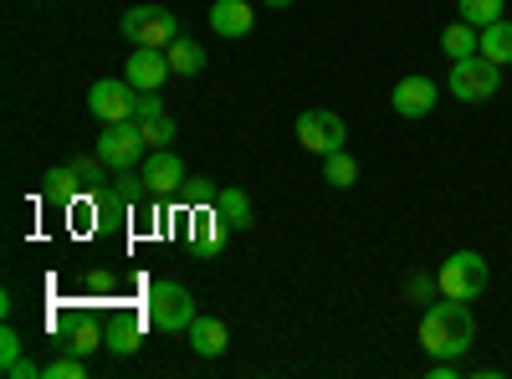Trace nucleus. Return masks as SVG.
<instances>
[{"mask_svg":"<svg viewBox=\"0 0 512 379\" xmlns=\"http://www.w3.org/2000/svg\"><path fill=\"white\" fill-rule=\"evenodd\" d=\"M420 344L431 359H461L466 349L477 344V313L472 303L461 298H446V303H431L420 318Z\"/></svg>","mask_w":512,"mask_h":379,"instance_id":"f257e3e1","label":"nucleus"},{"mask_svg":"<svg viewBox=\"0 0 512 379\" xmlns=\"http://www.w3.org/2000/svg\"><path fill=\"white\" fill-rule=\"evenodd\" d=\"M144 313H149V328H159V333H185L195 323V298H190V287L164 277V282H149Z\"/></svg>","mask_w":512,"mask_h":379,"instance_id":"f03ea898","label":"nucleus"},{"mask_svg":"<svg viewBox=\"0 0 512 379\" xmlns=\"http://www.w3.org/2000/svg\"><path fill=\"white\" fill-rule=\"evenodd\" d=\"M446 88H451V98H461V103H487V98L502 93V67L487 62L482 52L456 57V62H451V77H446Z\"/></svg>","mask_w":512,"mask_h":379,"instance_id":"7ed1b4c3","label":"nucleus"},{"mask_svg":"<svg viewBox=\"0 0 512 379\" xmlns=\"http://www.w3.org/2000/svg\"><path fill=\"white\" fill-rule=\"evenodd\" d=\"M118 31H123V41L128 47H169V41L180 36V21H175V11H164V6H128L123 16H118Z\"/></svg>","mask_w":512,"mask_h":379,"instance_id":"20e7f679","label":"nucleus"},{"mask_svg":"<svg viewBox=\"0 0 512 379\" xmlns=\"http://www.w3.org/2000/svg\"><path fill=\"white\" fill-rule=\"evenodd\" d=\"M144 149H149L144 123H139V118H123V123H103V134H98V149H93V154L118 175V170H134V164L144 159Z\"/></svg>","mask_w":512,"mask_h":379,"instance_id":"39448f33","label":"nucleus"},{"mask_svg":"<svg viewBox=\"0 0 512 379\" xmlns=\"http://www.w3.org/2000/svg\"><path fill=\"white\" fill-rule=\"evenodd\" d=\"M487 262H482V251H451V257L441 262V298H461V303H477L482 298V287H487Z\"/></svg>","mask_w":512,"mask_h":379,"instance_id":"423d86ee","label":"nucleus"},{"mask_svg":"<svg viewBox=\"0 0 512 379\" xmlns=\"http://www.w3.org/2000/svg\"><path fill=\"white\" fill-rule=\"evenodd\" d=\"M349 139V123L338 118L333 108H308V113H297V144H303L308 154H338Z\"/></svg>","mask_w":512,"mask_h":379,"instance_id":"0eeeda50","label":"nucleus"},{"mask_svg":"<svg viewBox=\"0 0 512 379\" xmlns=\"http://www.w3.org/2000/svg\"><path fill=\"white\" fill-rule=\"evenodd\" d=\"M134 103H139V88L128 77H103L88 88V108L98 123H123V118H134Z\"/></svg>","mask_w":512,"mask_h":379,"instance_id":"6e6552de","label":"nucleus"},{"mask_svg":"<svg viewBox=\"0 0 512 379\" xmlns=\"http://www.w3.org/2000/svg\"><path fill=\"white\" fill-rule=\"evenodd\" d=\"M390 103H395V113L400 118H425L436 103H441V88L425 72H410V77H400L395 82V93H390Z\"/></svg>","mask_w":512,"mask_h":379,"instance_id":"1a4fd4ad","label":"nucleus"},{"mask_svg":"<svg viewBox=\"0 0 512 379\" xmlns=\"http://www.w3.org/2000/svg\"><path fill=\"white\" fill-rule=\"evenodd\" d=\"M139 175H144V185L154 190V200H159V195H180V185L190 180V175H185V159H180L175 149H149V159H144Z\"/></svg>","mask_w":512,"mask_h":379,"instance_id":"9d476101","label":"nucleus"},{"mask_svg":"<svg viewBox=\"0 0 512 379\" xmlns=\"http://www.w3.org/2000/svg\"><path fill=\"white\" fill-rule=\"evenodd\" d=\"M123 77L134 82L139 93H159L169 77H175V67H169V57L159 52V47H134V57H128V67H123Z\"/></svg>","mask_w":512,"mask_h":379,"instance_id":"9b49d317","label":"nucleus"},{"mask_svg":"<svg viewBox=\"0 0 512 379\" xmlns=\"http://www.w3.org/2000/svg\"><path fill=\"white\" fill-rule=\"evenodd\" d=\"M226 221L216 216V205H195L190 210V251L195 257H216V251L226 246Z\"/></svg>","mask_w":512,"mask_h":379,"instance_id":"f8f14e48","label":"nucleus"},{"mask_svg":"<svg viewBox=\"0 0 512 379\" xmlns=\"http://www.w3.org/2000/svg\"><path fill=\"white\" fill-rule=\"evenodd\" d=\"M205 16H210V31H216V36H226V41H236V36H251V26H256L251 0H216V6H210Z\"/></svg>","mask_w":512,"mask_h":379,"instance_id":"ddd939ff","label":"nucleus"},{"mask_svg":"<svg viewBox=\"0 0 512 379\" xmlns=\"http://www.w3.org/2000/svg\"><path fill=\"white\" fill-rule=\"evenodd\" d=\"M144 328H149V313H144V318H123V313H118L113 323H103V349H108V354H118V359L139 354Z\"/></svg>","mask_w":512,"mask_h":379,"instance_id":"4468645a","label":"nucleus"},{"mask_svg":"<svg viewBox=\"0 0 512 379\" xmlns=\"http://www.w3.org/2000/svg\"><path fill=\"white\" fill-rule=\"evenodd\" d=\"M185 339H190V349H195L200 359H221V354H226V344H231V333H226V323H221V318L195 313V323L185 328Z\"/></svg>","mask_w":512,"mask_h":379,"instance_id":"2eb2a0df","label":"nucleus"},{"mask_svg":"<svg viewBox=\"0 0 512 379\" xmlns=\"http://www.w3.org/2000/svg\"><path fill=\"white\" fill-rule=\"evenodd\" d=\"M41 195H47L52 205H82V200H88V190H82V180H77V170H72V164H57V170H47V175H41Z\"/></svg>","mask_w":512,"mask_h":379,"instance_id":"dca6fc26","label":"nucleus"},{"mask_svg":"<svg viewBox=\"0 0 512 379\" xmlns=\"http://www.w3.org/2000/svg\"><path fill=\"white\" fill-rule=\"evenodd\" d=\"M134 205H139V200L113 180V185H103V190L93 195V216H98L103 226H118V221H128V210H134Z\"/></svg>","mask_w":512,"mask_h":379,"instance_id":"f3484780","label":"nucleus"},{"mask_svg":"<svg viewBox=\"0 0 512 379\" xmlns=\"http://www.w3.org/2000/svg\"><path fill=\"white\" fill-rule=\"evenodd\" d=\"M441 52H446L451 62H456V57H472V52H482V31H477L472 21H461V16H456V21L441 31Z\"/></svg>","mask_w":512,"mask_h":379,"instance_id":"a211bd4d","label":"nucleus"},{"mask_svg":"<svg viewBox=\"0 0 512 379\" xmlns=\"http://www.w3.org/2000/svg\"><path fill=\"white\" fill-rule=\"evenodd\" d=\"M164 57H169V67H175V77H195L205 67V47H200V41H190V36H175L164 47Z\"/></svg>","mask_w":512,"mask_h":379,"instance_id":"6ab92c4d","label":"nucleus"},{"mask_svg":"<svg viewBox=\"0 0 512 379\" xmlns=\"http://www.w3.org/2000/svg\"><path fill=\"white\" fill-rule=\"evenodd\" d=\"M216 216H221V221H226L231 231H246V226H251V195H246V190H231V185H226V190L216 195Z\"/></svg>","mask_w":512,"mask_h":379,"instance_id":"aec40b11","label":"nucleus"},{"mask_svg":"<svg viewBox=\"0 0 512 379\" xmlns=\"http://www.w3.org/2000/svg\"><path fill=\"white\" fill-rule=\"evenodd\" d=\"M482 57L497 62V67L512 62V21H507V16L492 21V26H482Z\"/></svg>","mask_w":512,"mask_h":379,"instance_id":"412c9836","label":"nucleus"},{"mask_svg":"<svg viewBox=\"0 0 512 379\" xmlns=\"http://www.w3.org/2000/svg\"><path fill=\"white\" fill-rule=\"evenodd\" d=\"M323 180H328L333 190H349V185L359 180V159H354L349 149H338V154H323Z\"/></svg>","mask_w":512,"mask_h":379,"instance_id":"4be33fe9","label":"nucleus"},{"mask_svg":"<svg viewBox=\"0 0 512 379\" xmlns=\"http://www.w3.org/2000/svg\"><path fill=\"white\" fill-rule=\"evenodd\" d=\"M67 349L82 354V359H88L93 349H103V323H93V318H72V323H67Z\"/></svg>","mask_w":512,"mask_h":379,"instance_id":"5701e85b","label":"nucleus"},{"mask_svg":"<svg viewBox=\"0 0 512 379\" xmlns=\"http://www.w3.org/2000/svg\"><path fill=\"white\" fill-rule=\"evenodd\" d=\"M72 170H77V180H82V190H88V195H98V190L113 180V170H108V164H103L98 154H82V159H72Z\"/></svg>","mask_w":512,"mask_h":379,"instance_id":"b1692460","label":"nucleus"},{"mask_svg":"<svg viewBox=\"0 0 512 379\" xmlns=\"http://www.w3.org/2000/svg\"><path fill=\"white\" fill-rule=\"evenodd\" d=\"M456 16H461V21H472V26L482 31V26L502 21V0H456Z\"/></svg>","mask_w":512,"mask_h":379,"instance_id":"393cba45","label":"nucleus"},{"mask_svg":"<svg viewBox=\"0 0 512 379\" xmlns=\"http://www.w3.org/2000/svg\"><path fill=\"white\" fill-rule=\"evenodd\" d=\"M216 195H221V185H210V180H200V175L180 185V205H185V210H195V205H216Z\"/></svg>","mask_w":512,"mask_h":379,"instance_id":"a878e982","label":"nucleus"},{"mask_svg":"<svg viewBox=\"0 0 512 379\" xmlns=\"http://www.w3.org/2000/svg\"><path fill=\"white\" fill-rule=\"evenodd\" d=\"M175 118H169V113H159V118H149L144 123V139H149V149H169V144H175Z\"/></svg>","mask_w":512,"mask_h":379,"instance_id":"bb28decb","label":"nucleus"},{"mask_svg":"<svg viewBox=\"0 0 512 379\" xmlns=\"http://www.w3.org/2000/svg\"><path fill=\"white\" fill-rule=\"evenodd\" d=\"M82 374H88V364H82V354H72V349L47 364V379H82Z\"/></svg>","mask_w":512,"mask_h":379,"instance_id":"cd10ccee","label":"nucleus"},{"mask_svg":"<svg viewBox=\"0 0 512 379\" xmlns=\"http://www.w3.org/2000/svg\"><path fill=\"white\" fill-rule=\"evenodd\" d=\"M0 369H6V379H41V374H47V364H36L31 354H21V359H11V364H0Z\"/></svg>","mask_w":512,"mask_h":379,"instance_id":"c85d7f7f","label":"nucleus"},{"mask_svg":"<svg viewBox=\"0 0 512 379\" xmlns=\"http://www.w3.org/2000/svg\"><path fill=\"white\" fill-rule=\"evenodd\" d=\"M21 354H26V339L6 323V328H0V364H11V359H21Z\"/></svg>","mask_w":512,"mask_h":379,"instance_id":"c756f323","label":"nucleus"},{"mask_svg":"<svg viewBox=\"0 0 512 379\" xmlns=\"http://www.w3.org/2000/svg\"><path fill=\"white\" fill-rule=\"evenodd\" d=\"M159 113H164V98H159V93H139L134 118H139V123H149V118H159Z\"/></svg>","mask_w":512,"mask_h":379,"instance_id":"7c9ffc66","label":"nucleus"},{"mask_svg":"<svg viewBox=\"0 0 512 379\" xmlns=\"http://www.w3.org/2000/svg\"><path fill=\"white\" fill-rule=\"evenodd\" d=\"M410 298H415V303L441 298V282H431V277H410Z\"/></svg>","mask_w":512,"mask_h":379,"instance_id":"2f4dec72","label":"nucleus"},{"mask_svg":"<svg viewBox=\"0 0 512 379\" xmlns=\"http://www.w3.org/2000/svg\"><path fill=\"white\" fill-rule=\"evenodd\" d=\"M113 287H118V277H113L108 267H93V272H88V292H113Z\"/></svg>","mask_w":512,"mask_h":379,"instance_id":"473e14b6","label":"nucleus"},{"mask_svg":"<svg viewBox=\"0 0 512 379\" xmlns=\"http://www.w3.org/2000/svg\"><path fill=\"white\" fill-rule=\"evenodd\" d=\"M456 374H461L456 359H436V364H431V379H456Z\"/></svg>","mask_w":512,"mask_h":379,"instance_id":"72a5a7b5","label":"nucleus"},{"mask_svg":"<svg viewBox=\"0 0 512 379\" xmlns=\"http://www.w3.org/2000/svg\"><path fill=\"white\" fill-rule=\"evenodd\" d=\"M262 6H272V11H282V6H292V0H262Z\"/></svg>","mask_w":512,"mask_h":379,"instance_id":"f704fd0d","label":"nucleus"}]
</instances>
